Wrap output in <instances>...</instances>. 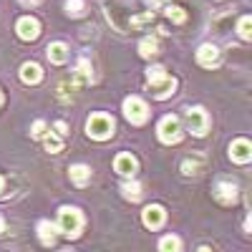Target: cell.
<instances>
[{"label":"cell","instance_id":"obj_1","mask_svg":"<svg viewBox=\"0 0 252 252\" xmlns=\"http://www.w3.org/2000/svg\"><path fill=\"white\" fill-rule=\"evenodd\" d=\"M146 78H149V91H152L154 98H169L177 89V81L161 66H152L149 71H146Z\"/></svg>","mask_w":252,"mask_h":252},{"label":"cell","instance_id":"obj_2","mask_svg":"<svg viewBox=\"0 0 252 252\" xmlns=\"http://www.w3.org/2000/svg\"><path fill=\"white\" fill-rule=\"evenodd\" d=\"M58 227L66 237H78L81 227H83V217L76 207H61L58 212Z\"/></svg>","mask_w":252,"mask_h":252},{"label":"cell","instance_id":"obj_3","mask_svg":"<svg viewBox=\"0 0 252 252\" xmlns=\"http://www.w3.org/2000/svg\"><path fill=\"white\" fill-rule=\"evenodd\" d=\"M86 134H89L91 139H98V141L109 139V136L114 134V119H111L109 114H94V116L86 121Z\"/></svg>","mask_w":252,"mask_h":252},{"label":"cell","instance_id":"obj_4","mask_svg":"<svg viewBox=\"0 0 252 252\" xmlns=\"http://www.w3.org/2000/svg\"><path fill=\"white\" fill-rule=\"evenodd\" d=\"M159 139L164 141V144H177V141H182V136H184V131H182V121L177 119V116H164L161 121H159Z\"/></svg>","mask_w":252,"mask_h":252},{"label":"cell","instance_id":"obj_5","mask_svg":"<svg viewBox=\"0 0 252 252\" xmlns=\"http://www.w3.org/2000/svg\"><path fill=\"white\" fill-rule=\"evenodd\" d=\"M124 116L129 119L131 124L141 126L146 119H149V106H146L139 96H129V98L124 101Z\"/></svg>","mask_w":252,"mask_h":252},{"label":"cell","instance_id":"obj_6","mask_svg":"<svg viewBox=\"0 0 252 252\" xmlns=\"http://www.w3.org/2000/svg\"><path fill=\"white\" fill-rule=\"evenodd\" d=\"M187 124H189V131H192L194 136H204L207 129H209V116L202 106L187 109Z\"/></svg>","mask_w":252,"mask_h":252},{"label":"cell","instance_id":"obj_7","mask_svg":"<svg viewBox=\"0 0 252 252\" xmlns=\"http://www.w3.org/2000/svg\"><path fill=\"white\" fill-rule=\"evenodd\" d=\"M215 199L222 204H235L237 199V184L232 179H220L215 184Z\"/></svg>","mask_w":252,"mask_h":252},{"label":"cell","instance_id":"obj_8","mask_svg":"<svg viewBox=\"0 0 252 252\" xmlns=\"http://www.w3.org/2000/svg\"><path fill=\"white\" fill-rule=\"evenodd\" d=\"M15 31H18V35L23 38V40H35V38L40 35V23H38L35 18L26 15V18H20V20H18Z\"/></svg>","mask_w":252,"mask_h":252},{"label":"cell","instance_id":"obj_9","mask_svg":"<svg viewBox=\"0 0 252 252\" xmlns=\"http://www.w3.org/2000/svg\"><path fill=\"white\" fill-rule=\"evenodd\" d=\"M141 220H144V224L149 229H159L164 224V220H166V212H164V207H159V204H149L141 212Z\"/></svg>","mask_w":252,"mask_h":252},{"label":"cell","instance_id":"obj_10","mask_svg":"<svg viewBox=\"0 0 252 252\" xmlns=\"http://www.w3.org/2000/svg\"><path fill=\"white\" fill-rule=\"evenodd\" d=\"M229 157H232V161L237 164H247L252 159V144L247 139H237L229 144Z\"/></svg>","mask_w":252,"mask_h":252},{"label":"cell","instance_id":"obj_11","mask_svg":"<svg viewBox=\"0 0 252 252\" xmlns=\"http://www.w3.org/2000/svg\"><path fill=\"white\" fill-rule=\"evenodd\" d=\"M197 63H199V66H204V68H215L217 63H220V48L212 46V43L199 46V51H197Z\"/></svg>","mask_w":252,"mask_h":252},{"label":"cell","instance_id":"obj_12","mask_svg":"<svg viewBox=\"0 0 252 252\" xmlns=\"http://www.w3.org/2000/svg\"><path fill=\"white\" fill-rule=\"evenodd\" d=\"M114 169L121 174V177H134L136 174V159L131 154H119L116 161H114Z\"/></svg>","mask_w":252,"mask_h":252},{"label":"cell","instance_id":"obj_13","mask_svg":"<svg viewBox=\"0 0 252 252\" xmlns=\"http://www.w3.org/2000/svg\"><path fill=\"white\" fill-rule=\"evenodd\" d=\"M20 78L23 83H38L43 78V71H40L38 63H23V68H20Z\"/></svg>","mask_w":252,"mask_h":252},{"label":"cell","instance_id":"obj_14","mask_svg":"<svg viewBox=\"0 0 252 252\" xmlns=\"http://www.w3.org/2000/svg\"><path fill=\"white\" fill-rule=\"evenodd\" d=\"M89 179H91V169H89L86 164H73V166H71V182H73L76 187L89 184Z\"/></svg>","mask_w":252,"mask_h":252},{"label":"cell","instance_id":"obj_15","mask_svg":"<svg viewBox=\"0 0 252 252\" xmlns=\"http://www.w3.org/2000/svg\"><path fill=\"white\" fill-rule=\"evenodd\" d=\"M48 61H51V63H66V61H68V48H66V43H51V46H48Z\"/></svg>","mask_w":252,"mask_h":252},{"label":"cell","instance_id":"obj_16","mask_svg":"<svg viewBox=\"0 0 252 252\" xmlns=\"http://www.w3.org/2000/svg\"><path fill=\"white\" fill-rule=\"evenodd\" d=\"M202 169H204V157H202V154L187 159V161L182 164V172H184L187 177H194V174H199Z\"/></svg>","mask_w":252,"mask_h":252},{"label":"cell","instance_id":"obj_17","mask_svg":"<svg viewBox=\"0 0 252 252\" xmlns=\"http://www.w3.org/2000/svg\"><path fill=\"white\" fill-rule=\"evenodd\" d=\"M38 237H40V242H43V245H53V240H56V227H53L48 220L38 222Z\"/></svg>","mask_w":252,"mask_h":252},{"label":"cell","instance_id":"obj_18","mask_svg":"<svg viewBox=\"0 0 252 252\" xmlns=\"http://www.w3.org/2000/svg\"><path fill=\"white\" fill-rule=\"evenodd\" d=\"M139 53L144 56V58H152V56H157L159 53V40L157 38H144L141 43H139Z\"/></svg>","mask_w":252,"mask_h":252},{"label":"cell","instance_id":"obj_19","mask_svg":"<svg viewBox=\"0 0 252 252\" xmlns=\"http://www.w3.org/2000/svg\"><path fill=\"white\" fill-rule=\"evenodd\" d=\"M73 81L78 83V86H86V83H91V66H89V61H81V63H78Z\"/></svg>","mask_w":252,"mask_h":252},{"label":"cell","instance_id":"obj_20","mask_svg":"<svg viewBox=\"0 0 252 252\" xmlns=\"http://www.w3.org/2000/svg\"><path fill=\"white\" fill-rule=\"evenodd\" d=\"M76 89H78V83H76V81H71V83H61V86H58V98H61V101H71V98L76 96Z\"/></svg>","mask_w":252,"mask_h":252},{"label":"cell","instance_id":"obj_21","mask_svg":"<svg viewBox=\"0 0 252 252\" xmlns=\"http://www.w3.org/2000/svg\"><path fill=\"white\" fill-rule=\"evenodd\" d=\"M121 192H124V197H126V199H131V202H139V199H141V187H139L136 182L124 184V187H121Z\"/></svg>","mask_w":252,"mask_h":252},{"label":"cell","instance_id":"obj_22","mask_svg":"<svg viewBox=\"0 0 252 252\" xmlns=\"http://www.w3.org/2000/svg\"><path fill=\"white\" fill-rule=\"evenodd\" d=\"M159 247H161V252H179L182 242H179V237H174V235H166V237L159 242Z\"/></svg>","mask_w":252,"mask_h":252},{"label":"cell","instance_id":"obj_23","mask_svg":"<svg viewBox=\"0 0 252 252\" xmlns=\"http://www.w3.org/2000/svg\"><path fill=\"white\" fill-rule=\"evenodd\" d=\"M43 144H46V149H48L51 154H56V152L63 149V141H61L56 134H43Z\"/></svg>","mask_w":252,"mask_h":252},{"label":"cell","instance_id":"obj_24","mask_svg":"<svg viewBox=\"0 0 252 252\" xmlns=\"http://www.w3.org/2000/svg\"><path fill=\"white\" fill-rule=\"evenodd\" d=\"M166 18L174 20V23H184V20H187V13H184V8L169 5V8H166Z\"/></svg>","mask_w":252,"mask_h":252},{"label":"cell","instance_id":"obj_25","mask_svg":"<svg viewBox=\"0 0 252 252\" xmlns=\"http://www.w3.org/2000/svg\"><path fill=\"white\" fill-rule=\"evenodd\" d=\"M237 31H240V35H242L245 40H250V38H252V18H250V15H245V18L240 20Z\"/></svg>","mask_w":252,"mask_h":252},{"label":"cell","instance_id":"obj_26","mask_svg":"<svg viewBox=\"0 0 252 252\" xmlns=\"http://www.w3.org/2000/svg\"><path fill=\"white\" fill-rule=\"evenodd\" d=\"M83 8H86V5H83V0H68V3H66V13L73 15V18L83 15Z\"/></svg>","mask_w":252,"mask_h":252},{"label":"cell","instance_id":"obj_27","mask_svg":"<svg viewBox=\"0 0 252 252\" xmlns=\"http://www.w3.org/2000/svg\"><path fill=\"white\" fill-rule=\"evenodd\" d=\"M154 20V13L149 10V13H144V15H134L131 18V28H139V26H144V23H152Z\"/></svg>","mask_w":252,"mask_h":252},{"label":"cell","instance_id":"obj_28","mask_svg":"<svg viewBox=\"0 0 252 252\" xmlns=\"http://www.w3.org/2000/svg\"><path fill=\"white\" fill-rule=\"evenodd\" d=\"M43 134H46V121H35V124H33V131H31V136H35V139H43Z\"/></svg>","mask_w":252,"mask_h":252},{"label":"cell","instance_id":"obj_29","mask_svg":"<svg viewBox=\"0 0 252 252\" xmlns=\"http://www.w3.org/2000/svg\"><path fill=\"white\" fill-rule=\"evenodd\" d=\"M56 131L63 136V134H66V124H63V121H58V124H56Z\"/></svg>","mask_w":252,"mask_h":252},{"label":"cell","instance_id":"obj_30","mask_svg":"<svg viewBox=\"0 0 252 252\" xmlns=\"http://www.w3.org/2000/svg\"><path fill=\"white\" fill-rule=\"evenodd\" d=\"M20 3H23V5H35L38 0H20Z\"/></svg>","mask_w":252,"mask_h":252},{"label":"cell","instance_id":"obj_31","mask_svg":"<svg viewBox=\"0 0 252 252\" xmlns=\"http://www.w3.org/2000/svg\"><path fill=\"white\" fill-rule=\"evenodd\" d=\"M0 106H3V91H0Z\"/></svg>","mask_w":252,"mask_h":252},{"label":"cell","instance_id":"obj_32","mask_svg":"<svg viewBox=\"0 0 252 252\" xmlns=\"http://www.w3.org/2000/svg\"><path fill=\"white\" fill-rule=\"evenodd\" d=\"M0 192H3V177H0Z\"/></svg>","mask_w":252,"mask_h":252},{"label":"cell","instance_id":"obj_33","mask_svg":"<svg viewBox=\"0 0 252 252\" xmlns=\"http://www.w3.org/2000/svg\"><path fill=\"white\" fill-rule=\"evenodd\" d=\"M0 232H3V220H0Z\"/></svg>","mask_w":252,"mask_h":252}]
</instances>
